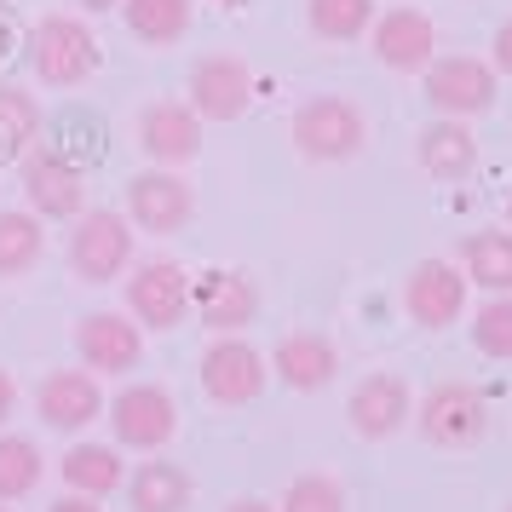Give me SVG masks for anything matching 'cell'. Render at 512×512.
<instances>
[{
	"instance_id": "6da1fadb",
	"label": "cell",
	"mask_w": 512,
	"mask_h": 512,
	"mask_svg": "<svg viewBox=\"0 0 512 512\" xmlns=\"http://www.w3.org/2000/svg\"><path fill=\"white\" fill-rule=\"evenodd\" d=\"M294 150H300L305 162H351L357 150H363V139H369V121H363V110L351 104V98H305L300 110H294Z\"/></svg>"
},
{
	"instance_id": "7a4b0ae2",
	"label": "cell",
	"mask_w": 512,
	"mask_h": 512,
	"mask_svg": "<svg viewBox=\"0 0 512 512\" xmlns=\"http://www.w3.org/2000/svg\"><path fill=\"white\" fill-rule=\"evenodd\" d=\"M29 47H35V75H41L47 87H81V81H93L98 64H104L98 35L81 24V18H41Z\"/></svg>"
},
{
	"instance_id": "3957f363",
	"label": "cell",
	"mask_w": 512,
	"mask_h": 512,
	"mask_svg": "<svg viewBox=\"0 0 512 512\" xmlns=\"http://www.w3.org/2000/svg\"><path fill=\"white\" fill-rule=\"evenodd\" d=\"M420 438L438 443V449H472V443L489 432V403L478 386H466V380H443L432 392L420 397Z\"/></svg>"
},
{
	"instance_id": "277c9868",
	"label": "cell",
	"mask_w": 512,
	"mask_h": 512,
	"mask_svg": "<svg viewBox=\"0 0 512 512\" xmlns=\"http://www.w3.org/2000/svg\"><path fill=\"white\" fill-rule=\"evenodd\" d=\"M420 75H426V104L455 121L489 116L495 98H501V75L489 70L484 58H432Z\"/></svg>"
},
{
	"instance_id": "5b68a950",
	"label": "cell",
	"mask_w": 512,
	"mask_h": 512,
	"mask_svg": "<svg viewBox=\"0 0 512 512\" xmlns=\"http://www.w3.org/2000/svg\"><path fill=\"white\" fill-rule=\"evenodd\" d=\"M133 259V225L127 213L93 208L81 213V225L70 231V271L81 282H116Z\"/></svg>"
},
{
	"instance_id": "8992f818",
	"label": "cell",
	"mask_w": 512,
	"mask_h": 512,
	"mask_svg": "<svg viewBox=\"0 0 512 512\" xmlns=\"http://www.w3.org/2000/svg\"><path fill=\"white\" fill-rule=\"evenodd\" d=\"M190 213H196V190L173 167H150V173L127 179V225L150 236H173L190 225Z\"/></svg>"
},
{
	"instance_id": "52a82bcc",
	"label": "cell",
	"mask_w": 512,
	"mask_h": 512,
	"mask_svg": "<svg viewBox=\"0 0 512 512\" xmlns=\"http://www.w3.org/2000/svg\"><path fill=\"white\" fill-rule=\"evenodd\" d=\"M346 415H351V432L369 443H386L397 438L403 426H409V415H415V392H409V380L392 369L380 374H363L357 386H351L346 397Z\"/></svg>"
},
{
	"instance_id": "ba28073f",
	"label": "cell",
	"mask_w": 512,
	"mask_h": 512,
	"mask_svg": "<svg viewBox=\"0 0 512 512\" xmlns=\"http://www.w3.org/2000/svg\"><path fill=\"white\" fill-rule=\"evenodd\" d=\"M127 311H133V323L139 328H156V334L179 328L185 323V311H190L185 265H173V259H144L139 271L127 277Z\"/></svg>"
},
{
	"instance_id": "9c48e42d",
	"label": "cell",
	"mask_w": 512,
	"mask_h": 512,
	"mask_svg": "<svg viewBox=\"0 0 512 512\" xmlns=\"http://www.w3.org/2000/svg\"><path fill=\"white\" fill-rule=\"evenodd\" d=\"M254 104V70L231 52H208L190 70V110L202 121H242Z\"/></svg>"
},
{
	"instance_id": "30bf717a",
	"label": "cell",
	"mask_w": 512,
	"mask_h": 512,
	"mask_svg": "<svg viewBox=\"0 0 512 512\" xmlns=\"http://www.w3.org/2000/svg\"><path fill=\"white\" fill-rule=\"evenodd\" d=\"M265 357H259L248 340H236V334H219L208 351H202V392L213 403H225V409H242V403H254L265 392Z\"/></svg>"
},
{
	"instance_id": "8fae6325",
	"label": "cell",
	"mask_w": 512,
	"mask_h": 512,
	"mask_svg": "<svg viewBox=\"0 0 512 512\" xmlns=\"http://www.w3.org/2000/svg\"><path fill=\"white\" fill-rule=\"evenodd\" d=\"M110 426H116V443H127V449H162L179 432V409H173L167 386L139 380L110 397Z\"/></svg>"
},
{
	"instance_id": "7c38bea8",
	"label": "cell",
	"mask_w": 512,
	"mask_h": 512,
	"mask_svg": "<svg viewBox=\"0 0 512 512\" xmlns=\"http://www.w3.org/2000/svg\"><path fill=\"white\" fill-rule=\"evenodd\" d=\"M369 47L374 58L397 75H420L432 58H438V24L415 12V6H392L386 18H374L369 24Z\"/></svg>"
},
{
	"instance_id": "4fadbf2b",
	"label": "cell",
	"mask_w": 512,
	"mask_h": 512,
	"mask_svg": "<svg viewBox=\"0 0 512 512\" xmlns=\"http://www.w3.org/2000/svg\"><path fill=\"white\" fill-rule=\"evenodd\" d=\"M403 311H409V323H420V328L461 323V311H466L461 265H449V259H420L415 271L403 277Z\"/></svg>"
},
{
	"instance_id": "5bb4252c",
	"label": "cell",
	"mask_w": 512,
	"mask_h": 512,
	"mask_svg": "<svg viewBox=\"0 0 512 512\" xmlns=\"http://www.w3.org/2000/svg\"><path fill=\"white\" fill-rule=\"evenodd\" d=\"M24 196L35 219H75L81 202H87V185H81V167L64 156V150H29L24 156Z\"/></svg>"
},
{
	"instance_id": "9a60e30c",
	"label": "cell",
	"mask_w": 512,
	"mask_h": 512,
	"mask_svg": "<svg viewBox=\"0 0 512 512\" xmlns=\"http://www.w3.org/2000/svg\"><path fill=\"white\" fill-rule=\"evenodd\" d=\"M190 311L213 328V334H236V328H248L259 317V288L242 271H202V277H190Z\"/></svg>"
},
{
	"instance_id": "2e32d148",
	"label": "cell",
	"mask_w": 512,
	"mask_h": 512,
	"mask_svg": "<svg viewBox=\"0 0 512 512\" xmlns=\"http://www.w3.org/2000/svg\"><path fill=\"white\" fill-rule=\"evenodd\" d=\"M75 351L93 374H127L144 357V328L127 323L121 311H93L75 323Z\"/></svg>"
},
{
	"instance_id": "e0dca14e",
	"label": "cell",
	"mask_w": 512,
	"mask_h": 512,
	"mask_svg": "<svg viewBox=\"0 0 512 512\" xmlns=\"http://www.w3.org/2000/svg\"><path fill=\"white\" fill-rule=\"evenodd\" d=\"M139 144L150 162L162 167H185L202 156V116L190 110V104H173V98H162V104H150L139 116Z\"/></svg>"
},
{
	"instance_id": "ac0fdd59",
	"label": "cell",
	"mask_w": 512,
	"mask_h": 512,
	"mask_svg": "<svg viewBox=\"0 0 512 512\" xmlns=\"http://www.w3.org/2000/svg\"><path fill=\"white\" fill-rule=\"evenodd\" d=\"M35 409L58 432H81V426H93L104 415V392H98V380L87 369H58L35 386Z\"/></svg>"
},
{
	"instance_id": "d6986e66",
	"label": "cell",
	"mask_w": 512,
	"mask_h": 512,
	"mask_svg": "<svg viewBox=\"0 0 512 512\" xmlns=\"http://www.w3.org/2000/svg\"><path fill=\"white\" fill-rule=\"evenodd\" d=\"M271 369H277V380L288 386V392H323L328 380L340 374V351H334L328 334L300 328V334H282V340H277Z\"/></svg>"
},
{
	"instance_id": "ffe728a7",
	"label": "cell",
	"mask_w": 512,
	"mask_h": 512,
	"mask_svg": "<svg viewBox=\"0 0 512 512\" xmlns=\"http://www.w3.org/2000/svg\"><path fill=\"white\" fill-rule=\"evenodd\" d=\"M415 156H420V167H426L432 179H466V173L478 167V133H472L466 121L443 116V121H432V127L420 133Z\"/></svg>"
},
{
	"instance_id": "44dd1931",
	"label": "cell",
	"mask_w": 512,
	"mask_h": 512,
	"mask_svg": "<svg viewBox=\"0 0 512 512\" xmlns=\"http://www.w3.org/2000/svg\"><path fill=\"white\" fill-rule=\"evenodd\" d=\"M58 478L70 484V495L104 501V495H116V489L127 484V466H121L116 443H70L64 461H58Z\"/></svg>"
},
{
	"instance_id": "7402d4cb",
	"label": "cell",
	"mask_w": 512,
	"mask_h": 512,
	"mask_svg": "<svg viewBox=\"0 0 512 512\" xmlns=\"http://www.w3.org/2000/svg\"><path fill=\"white\" fill-rule=\"evenodd\" d=\"M190 495H196V484H190L185 466H173V461H144L139 472L127 478L133 512H185Z\"/></svg>"
},
{
	"instance_id": "603a6c76",
	"label": "cell",
	"mask_w": 512,
	"mask_h": 512,
	"mask_svg": "<svg viewBox=\"0 0 512 512\" xmlns=\"http://www.w3.org/2000/svg\"><path fill=\"white\" fill-rule=\"evenodd\" d=\"M461 277L489 288V294H512V231H472L466 236Z\"/></svg>"
},
{
	"instance_id": "cb8c5ba5",
	"label": "cell",
	"mask_w": 512,
	"mask_h": 512,
	"mask_svg": "<svg viewBox=\"0 0 512 512\" xmlns=\"http://www.w3.org/2000/svg\"><path fill=\"white\" fill-rule=\"evenodd\" d=\"M121 18H127V29L139 35L144 47H173V41L190 35L196 6L190 0H121Z\"/></svg>"
},
{
	"instance_id": "d4e9b609",
	"label": "cell",
	"mask_w": 512,
	"mask_h": 512,
	"mask_svg": "<svg viewBox=\"0 0 512 512\" xmlns=\"http://www.w3.org/2000/svg\"><path fill=\"white\" fill-rule=\"evenodd\" d=\"M305 24L317 41H363L374 24V0H305Z\"/></svg>"
},
{
	"instance_id": "484cf974",
	"label": "cell",
	"mask_w": 512,
	"mask_h": 512,
	"mask_svg": "<svg viewBox=\"0 0 512 512\" xmlns=\"http://www.w3.org/2000/svg\"><path fill=\"white\" fill-rule=\"evenodd\" d=\"M47 254V231L35 213H0V277H24Z\"/></svg>"
},
{
	"instance_id": "4316f807",
	"label": "cell",
	"mask_w": 512,
	"mask_h": 512,
	"mask_svg": "<svg viewBox=\"0 0 512 512\" xmlns=\"http://www.w3.org/2000/svg\"><path fill=\"white\" fill-rule=\"evenodd\" d=\"M41 472H47V461H41L35 438L0 432V501H24L29 489L41 484Z\"/></svg>"
},
{
	"instance_id": "83f0119b",
	"label": "cell",
	"mask_w": 512,
	"mask_h": 512,
	"mask_svg": "<svg viewBox=\"0 0 512 512\" xmlns=\"http://www.w3.org/2000/svg\"><path fill=\"white\" fill-rule=\"evenodd\" d=\"M41 133V104L18 87H0V150H29Z\"/></svg>"
},
{
	"instance_id": "f1b7e54d",
	"label": "cell",
	"mask_w": 512,
	"mask_h": 512,
	"mask_svg": "<svg viewBox=\"0 0 512 512\" xmlns=\"http://www.w3.org/2000/svg\"><path fill=\"white\" fill-rule=\"evenodd\" d=\"M282 512H346V489L328 472H300L282 489Z\"/></svg>"
},
{
	"instance_id": "f546056e",
	"label": "cell",
	"mask_w": 512,
	"mask_h": 512,
	"mask_svg": "<svg viewBox=\"0 0 512 512\" xmlns=\"http://www.w3.org/2000/svg\"><path fill=\"white\" fill-rule=\"evenodd\" d=\"M472 346L484 351V357H512V294H495L489 305H478V317H472Z\"/></svg>"
},
{
	"instance_id": "4dcf8cb0",
	"label": "cell",
	"mask_w": 512,
	"mask_h": 512,
	"mask_svg": "<svg viewBox=\"0 0 512 512\" xmlns=\"http://www.w3.org/2000/svg\"><path fill=\"white\" fill-rule=\"evenodd\" d=\"M489 70H495V75H512V18L495 29V41H489Z\"/></svg>"
},
{
	"instance_id": "1f68e13d",
	"label": "cell",
	"mask_w": 512,
	"mask_h": 512,
	"mask_svg": "<svg viewBox=\"0 0 512 512\" xmlns=\"http://www.w3.org/2000/svg\"><path fill=\"white\" fill-rule=\"evenodd\" d=\"M47 512H104V507H98L93 495H64V501H52Z\"/></svg>"
},
{
	"instance_id": "d6a6232c",
	"label": "cell",
	"mask_w": 512,
	"mask_h": 512,
	"mask_svg": "<svg viewBox=\"0 0 512 512\" xmlns=\"http://www.w3.org/2000/svg\"><path fill=\"white\" fill-rule=\"evenodd\" d=\"M12 409H18V380H12V374L0 369V420L12 415Z\"/></svg>"
},
{
	"instance_id": "836d02e7",
	"label": "cell",
	"mask_w": 512,
	"mask_h": 512,
	"mask_svg": "<svg viewBox=\"0 0 512 512\" xmlns=\"http://www.w3.org/2000/svg\"><path fill=\"white\" fill-rule=\"evenodd\" d=\"M225 512H277V507H265V501H231Z\"/></svg>"
},
{
	"instance_id": "e575fe53",
	"label": "cell",
	"mask_w": 512,
	"mask_h": 512,
	"mask_svg": "<svg viewBox=\"0 0 512 512\" xmlns=\"http://www.w3.org/2000/svg\"><path fill=\"white\" fill-rule=\"evenodd\" d=\"M87 12H110V6H121V0H81Z\"/></svg>"
},
{
	"instance_id": "d590c367",
	"label": "cell",
	"mask_w": 512,
	"mask_h": 512,
	"mask_svg": "<svg viewBox=\"0 0 512 512\" xmlns=\"http://www.w3.org/2000/svg\"><path fill=\"white\" fill-rule=\"evenodd\" d=\"M213 6H225V12H236V6H248V0H213Z\"/></svg>"
},
{
	"instance_id": "8d00e7d4",
	"label": "cell",
	"mask_w": 512,
	"mask_h": 512,
	"mask_svg": "<svg viewBox=\"0 0 512 512\" xmlns=\"http://www.w3.org/2000/svg\"><path fill=\"white\" fill-rule=\"evenodd\" d=\"M507 231H512V202H507Z\"/></svg>"
},
{
	"instance_id": "74e56055",
	"label": "cell",
	"mask_w": 512,
	"mask_h": 512,
	"mask_svg": "<svg viewBox=\"0 0 512 512\" xmlns=\"http://www.w3.org/2000/svg\"><path fill=\"white\" fill-rule=\"evenodd\" d=\"M0 52H6V29H0Z\"/></svg>"
},
{
	"instance_id": "f35d334b",
	"label": "cell",
	"mask_w": 512,
	"mask_h": 512,
	"mask_svg": "<svg viewBox=\"0 0 512 512\" xmlns=\"http://www.w3.org/2000/svg\"><path fill=\"white\" fill-rule=\"evenodd\" d=\"M0 512H12V507H0Z\"/></svg>"
},
{
	"instance_id": "ab89813d",
	"label": "cell",
	"mask_w": 512,
	"mask_h": 512,
	"mask_svg": "<svg viewBox=\"0 0 512 512\" xmlns=\"http://www.w3.org/2000/svg\"><path fill=\"white\" fill-rule=\"evenodd\" d=\"M507 512H512V507H507Z\"/></svg>"
}]
</instances>
